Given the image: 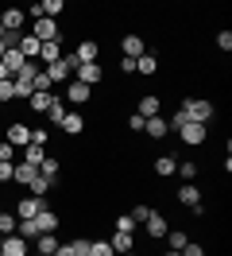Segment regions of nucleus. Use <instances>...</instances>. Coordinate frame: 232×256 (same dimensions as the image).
<instances>
[{"label":"nucleus","mask_w":232,"mask_h":256,"mask_svg":"<svg viewBox=\"0 0 232 256\" xmlns=\"http://www.w3.org/2000/svg\"><path fill=\"white\" fill-rule=\"evenodd\" d=\"M182 112L190 116V120H198V124H209V120H213V105H209V101H201V97H186V101H182Z\"/></svg>","instance_id":"f257e3e1"},{"label":"nucleus","mask_w":232,"mask_h":256,"mask_svg":"<svg viewBox=\"0 0 232 256\" xmlns=\"http://www.w3.org/2000/svg\"><path fill=\"white\" fill-rule=\"evenodd\" d=\"M43 210H46V198L23 194V198H19V206H15V218H19V222H31V218H35V214H43Z\"/></svg>","instance_id":"f03ea898"},{"label":"nucleus","mask_w":232,"mask_h":256,"mask_svg":"<svg viewBox=\"0 0 232 256\" xmlns=\"http://www.w3.org/2000/svg\"><path fill=\"white\" fill-rule=\"evenodd\" d=\"M31 35H35L39 43H54V39H58V20L39 16V20H35V28H31Z\"/></svg>","instance_id":"7ed1b4c3"},{"label":"nucleus","mask_w":232,"mask_h":256,"mask_svg":"<svg viewBox=\"0 0 232 256\" xmlns=\"http://www.w3.org/2000/svg\"><path fill=\"white\" fill-rule=\"evenodd\" d=\"M27 244H31V240H23L19 233H12V237H4V240H0V252H4V256H31Z\"/></svg>","instance_id":"20e7f679"},{"label":"nucleus","mask_w":232,"mask_h":256,"mask_svg":"<svg viewBox=\"0 0 232 256\" xmlns=\"http://www.w3.org/2000/svg\"><path fill=\"white\" fill-rule=\"evenodd\" d=\"M0 24H4V32H19V28L27 24V12H23V8H4V12H0Z\"/></svg>","instance_id":"39448f33"},{"label":"nucleus","mask_w":232,"mask_h":256,"mask_svg":"<svg viewBox=\"0 0 232 256\" xmlns=\"http://www.w3.org/2000/svg\"><path fill=\"white\" fill-rule=\"evenodd\" d=\"M178 136H182L186 144L194 148V144H201V140H205V124H198V120H186V124L178 128Z\"/></svg>","instance_id":"423d86ee"},{"label":"nucleus","mask_w":232,"mask_h":256,"mask_svg":"<svg viewBox=\"0 0 232 256\" xmlns=\"http://www.w3.org/2000/svg\"><path fill=\"white\" fill-rule=\"evenodd\" d=\"M74 82H81V86H97V82H101V62H85V66H77V78Z\"/></svg>","instance_id":"0eeeda50"},{"label":"nucleus","mask_w":232,"mask_h":256,"mask_svg":"<svg viewBox=\"0 0 232 256\" xmlns=\"http://www.w3.org/2000/svg\"><path fill=\"white\" fill-rule=\"evenodd\" d=\"M35 175H39V167H35V163H15L12 182H19V186H31V182H35Z\"/></svg>","instance_id":"6e6552de"},{"label":"nucleus","mask_w":232,"mask_h":256,"mask_svg":"<svg viewBox=\"0 0 232 256\" xmlns=\"http://www.w3.org/2000/svg\"><path fill=\"white\" fill-rule=\"evenodd\" d=\"M8 144L12 148H27L31 144V128L27 124H12L8 128Z\"/></svg>","instance_id":"1a4fd4ad"},{"label":"nucleus","mask_w":232,"mask_h":256,"mask_svg":"<svg viewBox=\"0 0 232 256\" xmlns=\"http://www.w3.org/2000/svg\"><path fill=\"white\" fill-rule=\"evenodd\" d=\"M39 47H43V43H39L35 35H19V47H15V50H19V54L31 62V58H39Z\"/></svg>","instance_id":"9d476101"},{"label":"nucleus","mask_w":232,"mask_h":256,"mask_svg":"<svg viewBox=\"0 0 232 256\" xmlns=\"http://www.w3.org/2000/svg\"><path fill=\"white\" fill-rule=\"evenodd\" d=\"M0 62H4V70H8V78H15V74H19L23 66H27V58H23L19 50H8V54H4Z\"/></svg>","instance_id":"9b49d317"},{"label":"nucleus","mask_w":232,"mask_h":256,"mask_svg":"<svg viewBox=\"0 0 232 256\" xmlns=\"http://www.w3.org/2000/svg\"><path fill=\"white\" fill-rule=\"evenodd\" d=\"M143 132H147V136H167L170 132L167 116H147V120H143Z\"/></svg>","instance_id":"f8f14e48"},{"label":"nucleus","mask_w":232,"mask_h":256,"mask_svg":"<svg viewBox=\"0 0 232 256\" xmlns=\"http://www.w3.org/2000/svg\"><path fill=\"white\" fill-rule=\"evenodd\" d=\"M74 58H77L81 66H85V62H97V43H93V39H85V43H77Z\"/></svg>","instance_id":"ddd939ff"},{"label":"nucleus","mask_w":232,"mask_h":256,"mask_svg":"<svg viewBox=\"0 0 232 256\" xmlns=\"http://www.w3.org/2000/svg\"><path fill=\"white\" fill-rule=\"evenodd\" d=\"M120 47H124V58H139V54H147V50H143V39H139V35H128Z\"/></svg>","instance_id":"4468645a"},{"label":"nucleus","mask_w":232,"mask_h":256,"mask_svg":"<svg viewBox=\"0 0 232 256\" xmlns=\"http://www.w3.org/2000/svg\"><path fill=\"white\" fill-rule=\"evenodd\" d=\"M35 225H39V237H43V233H54V229H58V218H54L50 210H43V214H35Z\"/></svg>","instance_id":"2eb2a0df"},{"label":"nucleus","mask_w":232,"mask_h":256,"mask_svg":"<svg viewBox=\"0 0 232 256\" xmlns=\"http://www.w3.org/2000/svg\"><path fill=\"white\" fill-rule=\"evenodd\" d=\"M108 244H112V252H116V256H128V252H132V233H112Z\"/></svg>","instance_id":"dca6fc26"},{"label":"nucleus","mask_w":232,"mask_h":256,"mask_svg":"<svg viewBox=\"0 0 232 256\" xmlns=\"http://www.w3.org/2000/svg\"><path fill=\"white\" fill-rule=\"evenodd\" d=\"M178 202H182V206H201V194H198V186H194V182H186L182 190H178Z\"/></svg>","instance_id":"f3484780"},{"label":"nucleus","mask_w":232,"mask_h":256,"mask_svg":"<svg viewBox=\"0 0 232 256\" xmlns=\"http://www.w3.org/2000/svg\"><path fill=\"white\" fill-rule=\"evenodd\" d=\"M39 58H43L46 66L58 62V58H62V43H58V39H54V43H43V47H39Z\"/></svg>","instance_id":"a211bd4d"},{"label":"nucleus","mask_w":232,"mask_h":256,"mask_svg":"<svg viewBox=\"0 0 232 256\" xmlns=\"http://www.w3.org/2000/svg\"><path fill=\"white\" fill-rule=\"evenodd\" d=\"M147 233H151V237H163V233H167L170 225H167V218H163V214H151V218H147Z\"/></svg>","instance_id":"6ab92c4d"},{"label":"nucleus","mask_w":232,"mask_h":256,"mask_svg":"<svg viewBox=\"0 0 232 256\" xmlns=\"http://www.w3.org/2000/svg\"><path fill=\"white\" fill-rule=\"evenodd\" d=\"M27 105H31L35 112H46L50 105H54V94H31V97H27Z\"/></svg>","instance_id":"aec40b11"},{"label":"nucleus","mask_w":232,"mask_h":256,"mask_svg":"<svg viewBox=\"0 0 232 256\" xmlns=\"http://www.w3.org/2000/svg\"><path fill=\"white\" fill-rule=\"evenodd\" d=\"M62 128H66L70 136H77V132L85 128V120H81V112H66V116H62Z\"/></svg>","instance_id":"412c9836"},{"label":"nucleus","mask_w":232,"mask_h":256,"mask_svg":"<svg viewBox=\"0 0 232 256\" xmlns=\"http://www.w3.org/2000/svg\"><path fill=\"white\" fill-rule=\"evenodd\" d=\"M155 171H159L163 178L174 175V171H178V160H174V156H159V160H155Z\"/></svg>","instance_id":"4be33fe9"},{"label":"nucleus","mask_w":232,"mask_h":256,"mask_svg":"<svg viewBox=\"0 0 232 256\" xmlns=\"http://www.w3.org/2000/svg\"><path fill=\"white\" fill-rule=\"evenodd\" d=\"M139 116H143V120H147V116H159V97H151V94H147V97H143V101H139Z\"/></svg>","instance_id":"5701e85b"},{"label":"nucleus","mask_w":232,"mask_h":256,"mask_svg":"<svg viewBox=\"0 0 232 256\" xmlns=\"http://www.w3.org/2000/svg\"><path fill=\"white\" fill-rule=\"evenodd\" d=\"M15 225H19V218L0 210V237H12V233H15Z\"/></svg>","instance_id":"b1692460"},{"label":"nucleus","mask_w":232,"mask_h":256,"mask_svg":"<svg viewBox=\"0 0 232 256\" xmlns=\"http://www.w3.org/2000/svg\"><path fill=\"white\" fill-rule=\"evenodd\" d=\"M62 101H89V86H81V82H70V94L62 97Z\"/></svg>","instance_id":"393cba45"},{"label":"nucleus","mask_w":232,"mask_h":256,"mask_svg":"<svg viewBox=\"0 0 232 256\" xmlns=\"http://www.w3.org/2000/svg\"><path fill=\"white\" fill-rule=\"evenodd\" d=\"M66 101H62V97H54V105H50V109H46V116H50V124H62V116H66Z\"/></svg>","instance_id":"a878e982"},{"label":"nucleus","mask_w":232,"mask_h":256,"mask_svg":"<svg viewBox=\"0 0 232 256\" xmlns=\"http://www.w3.org/2000/svg\"><path fill=\"white\" fill-rule=\"evenodd\" d=\"M39 240V252L43 256H54V248H58V237H54V233H43V237H35Z\"/></svg>","instance_id":"bb28decb"},{"label":"nucleus","mask_w":232,"mask_h":256,"mask_svg":"<svg viewBox=\"0 0 232 256\" xmlns=\"http://www.w3.org/2000/svg\"><path fill=\"white\" fill-rule=\"evenodd\" d=\"M167 237H170V252H182V248H186V240H190L182 229H167Z\"/></svg>","instance_id":"cd10ccee"},{"label":"nucleus","mask_w":232,"mask_h":256,"mask_svg":"<svg viewBox=\"0 0 232 256\" xmlns=\"http://www.w3.org/2000/svg\"><path fill=\"white\" fill-rule=\"evenodd\" d=\"M39 175L50 178V182H58V160H43L39 163Z\"/></svg>","instance_id":"c85d7f7f"},{"label":"nucleus","mask_w":232,"mask_h":256,"mask_svg":"<svg viewBox=\"0 0 232 256\" xmlns=\"http://www.w3.org/2000/svg\"><path fill=\"white\" fill-rule=\"evenodd\" d=\"M50 186H54V182H50V178H43V175H35V182H31V186H27V194H35V198H43V194L50 190Z\"/></svg>","instance_id":"c756f323"},{"label":"nucleus","mask_w":232,"mask_h":256,"mask_svg":"<svg viewBox=\"0 0 232 256\" xmlns=\"http://www.w3.org/2000/svg\"><path fill=\"white\" fill-rule=\"evenodd\" d=\"M155 66H159V62H155V54H139V58H136V74H155Z\"/></svg>","instance_id":"7c9ffc66"},{"label":"nucleus","mask_w":232,"mask_h":256,"mask_svg":"<svg viewBox=\"0 0 232 256\" xmlns=\"http://www.w3.org/2000/svg\"><path fill=\"white\" fill-rule=\"evenodd\" d=\"M43 160H46V156H43V148H39V144H27V152H23V163H35V167H39Z\"/></svg>","instance_id":"2f4dec72"},{"label":"nucleus","mask_w":232,"mask_h":256,"mask_svg":"<svg viewBox=\"0 0 232 256\" xmlns=\"http://www.w3.org/2000/svg\"><path fill=\"white\" fill-rule=\"evenodd\" d=\"M89 256H116L108 240H89Z\"/></svg>","instance_id":"473e14b6"},{"label":"nucleus","mask_w":232,"mask_h":256,"mask_svg":"<svg viewBox=\"0 0 232 256\" xmlns=\"http://www.w3.org/2000/svg\"><path fill=\"white\" fill-rule=\"evenodd\" d=\"M174 175H182L186 182H194V175H198V163H178V171Z\"/></svg>","instance_id":"72a5a7b5"},{"label":"nucleus","mask_w":232,"mask_h":256,"mask_svg":"<svg viewBox=\"0 0 232 256\" xmlns=\"http://www.w3.org/2000/svg\"><path fill=\"white\" fill-rule=\"evenodd\" d=\"M4 101H15V86H12L8 78L0 82V105H4Z\"/></svg>","instance_id":"f704fd0d"},{"label":"nucleus","mask_w":232,"mask_h":256,"mask_svg":"<svg viewBox=\"0 0 232 256\" xmlns=\"http://www.w3.org/2000/svg\"><path fill=\"white\" fill-rule=\"evenodd\" d=\"M70 256H89V240H70Z\"/></svg>","instance_id":"c9c22d12"},{"label":"nucleus","mask_w":232,"mask_h":256,"mask_svg":"<svg viewBox=\"0 0 232 256\" xmlns=\"http://www.w3.org/2000/svg\"><path fill=\"white\" fill-rule=\"evenodd\" d=\"M151 214H155L151 206H136V210H132V214H128V218H132V222L139 225V222H147V218H151Z\"/></svg>","instance_id":"e433bc0d"},{"label":"nucleus","mask_w":232,"mask_h":256,"mask_svg":"<svg viewBox=\"0 0 232 256\" xmlns=\"http://www.w3.org/2000/svg\"><path fill=\"white\" fill-rule=\"evenodd\" d=\"M112 229H116V233H132V229H136V222L124 214V218H116V225H112Z\"/></svg>","instance_id":"4c0bfd02"},{"label":"nucleus","mask_w":232,"mask_h":256,"mask_svg":"<svg viewBox=\"0 0 232 256\" xmlns=\"http://www.w3.org/2000/svg\"><path fill=\"white\" fill-rule=\"evenodd\" d=\"M12 160H15V148L4 140V144H0V163H12Z\"/></svg>","instance_id":"58836bf2"},{"label":"nucleus","mask_w":232,"mask_h":256,"mask_svg":"<svg viewBox=\"0 0 232 256\" xmlns=\"http://www.w3.org/2000/svg\"><path fill=\"white\" fill-rule=\"evenodd\" d=\"M217 47H221V50H232V32H221V35H217Z\"/></svg>","instance_id":"ea45409f"},{"label":"nucleus","mask_w":232,"mask_h":256,"mask_svg":"<svg viewBox=\"0 0 232 256\" xmlns=\"http://www.w3.org/2000/svg\"><path fill=\"white\" fill-rule=\"evenodd\" d=\"M182 256H205V248H201V244H194V240H186Z\"/></svg>","instance_id":"a19ab883"},{"label":"nucleus","mask_w":232,"mask_h":256,"mask_svg":"<svg viewBox=\"0 0 232 256\" xmlns=\"http://www.w3.org/2000/svg\"><path fill=\"white\" fill-rule=\"evenodd\" d=\"M12 171H15V163H0V182H12Z\"/></svg>","instance_id":"79ce46f5"},{"label":"nucleus","mask_w":232,"mask_h":256,"mask_svg":"<svg viewBox=\"0 0 232 256\" xmlns=\"http://www.w3.org/2000/svg\"><path fill=\"white\" fill-rule=\"evenodd\" d=\"M4 78H8V70H4V62H0V82H4ZM8 82H12V78H8Z\"/></svg>","instance_id":"37998d69"},{"label":"nucleus","mask_w":232,"mask_h":256,"mask_svg":"<svg viewBox=\"0 0 232 256\" xmlns=\"http://www.w3.org/2000/svg\"><path fill=\"white\" fill-rule=\"evenodd\" d=\"M4 54H8V47H4V43H0V58H4Z\"/></svg>","instance_id":"c03bdc74"},{"label":"nucleus","mask_w":232,"mask_h":256,"mask_svg":"<svg viewBox=\"0 0 232 256\" xmlns=\"http://www.w3.org/2000/svg\"><path fill=\"white\" fill-rule=\"evenodd\" d=\"M0 43H4V24H0Z\"/></svg>","instance_id":"a18cd8bd"},{"label":"nucleus","mask_w":232,"mask_h":256,"mask_svg":"<svg viewBox=\"0 0 232 256\" xmlns=\"http://www.w3.org/2000/svg\"><path fill=\"white\" fill-rule=\"evenodd\" d=\"M167 256H182V252H167Z\"/></svg>","instance_id":"49530a36"},{"label":"nucleus","mask_w":232,"mask_h":256,"mask_svg":"<svg viewBox=\"0 0 232 256\" xmlns=\"http://www.w3.org/2000/svg\"><path fill=\"white\" fill-rule=\"evenodd\" d=\"M31 256H43V252H31Z\"/></svg>","instance_id":"de8ad7c7"},{"label":"nucleus","mask_w":232,"mask_h":256,"mask_svg":"<svg viewBox=\"0 0 232 256\" xmlns=\"http://www.w3.org/2000/svg\"><path fill=\"white\" fill-rule=\"evenodd\" d=\"M0 256H4V252H0Z\"/></svg>","instance_id":"09e8293b"},{"label":"nucleus","mask_w":232,"mask_h":256,"mask_svg":"<svg viewBox=\"0 0 232 256\" xmlns=\"http://www.w3.org/2000/svg\"><path fill=\"white\" fill-rule=\"evenodd\" d=\"M0 210H4V206H0Z\"/></svg>","instance_id":"8fccbe9b"}]
</instances>
